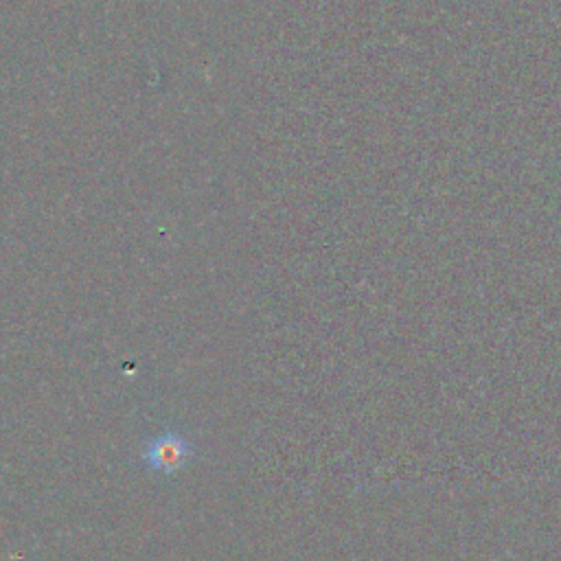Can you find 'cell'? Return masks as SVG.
Wrapping results in <instances>:
<instances>
[{
    "label": "cell",
    "instance_id": "6da1fadb",
    "mask_svg": "<svg viewBox=\"0 0 561 561\" xmlns=\"http://www.w3.org/2000/svg\"><path fill=\"white\" fill-rule=\"evenodd\" d=\"M193 448L185 434L165 432L143 448V463L160 474H178L189 463Z\"/></svg>",
    "mask_w": 561,
    "mask_h": 561
}]
</instances>
